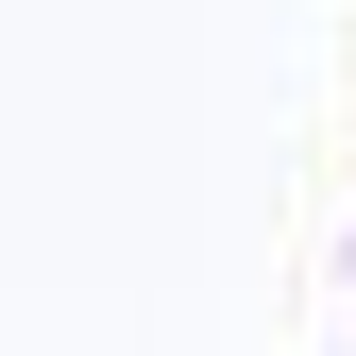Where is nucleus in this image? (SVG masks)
I'll list each match as a JSON object with an SVG mask.
<instances>
[]
</instances>
